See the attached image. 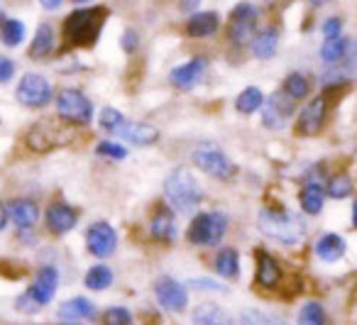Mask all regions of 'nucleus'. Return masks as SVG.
<instances>
[{
    "instance_id": "obj_1",
    "label": "nucleus",
    "mask_w": 357,
    "mask_h": 325,
    "mask_svg": "<svg viewBox=\"0 0 357 325\" xmlns=\"http://www.w3.org/2000/svg\"><path fill=\"white\" fill-rule=\"evenodd\" d=\"M257 225L272 240L282 242V245H296L306 235V222L291 211L284 208H264L257 216Z\"/></svg>"
},
{
    "instance_id": "obj_2",
    "label": "nucleus",
    "mask_w": 357,
    "mask_h": 325,
    "mask_svg": "<svg viewBox=\"0 0 357 325\" xmlns=\"http://www.w3.org/2000/svg\"><path fill=\"white\" fill-rule=\"evenodd\" d=\"M164 196L174 211L191 213L204 201V188L189 169H174L164 181Z\"/></svg>"
},
{
    "instance_id": "obj_3",
    "label": "nucleus",
    "mask_w": 357,
    "mask_h": 325,
    "mask_svg": "<svg viewBox=\"0 0 357 325\" xmlns=\"http://www.w3.org/2000/svg\"><path fill=\"white\" fill-rule=\"evenodd\" d=\"M108 10L103 8H84V10H74L64 20V37L76 47H91L96 45L100 35V27L105 25Z\"/></svg>"
},
{
    "instance_id": "obj_4",
    "label": "nucleus",
    "mask_w": 357,
    "mask_h": 325,
    "mask_svg": "<svg viewBox=\"0 0 357 325\" xmlns=\"http://www.w3.org/2000/svg\"><path fill=\"white\" fill-rule=\"evenodd\" d=\"M56 286H59V271H56V266L52 264L42 266L35 279H32L30 289L25 291V296H20L15 301L17 310L20 313H37L47 303H52V298L56 294Z\"/></svg>"
},
{
    "instance_id": "obj_5",
    "label": "nucleus",
    "mask_w": 357,
    "mask_h": 325,
    "mask_svg": "<svg viewBox=\"0 0 357 325\" xmlns=\"http://www.w3.org/2000/svg\"><path fill=\"white\" fill-rule=\"evenodd\" d=\"M225 230H228V218L220 211H208L191 220L186 237L196 247H213L225 237Z\"/></svg>"
},
{
    "instance_id": "obj_6",
    "label": "nucleus",
    "mask_w": 357,
    "mask_h": 325,
    "mask_svg": "<svg viewBox=\"0 0 357 325\" xmlns=\"http://www.w3.org/2000/svg\"><path fill=\"white\" fill-rule=\"evenodd\" d=\"M56 115L66 123L89 125L93 120V105L79 89H64L56 96Z\"/></svg>"
},
{
    "instance_id": "obj_7",
    "label": "nucleus",
    "mask_w": 357,
    "mask_h": 325,
    "mask_svg": "<svg viewBox=\"0 0 357 325\" xmlns=\"http://www.w3.org/2000/svg\"><path fill=\"white\" fill-rule=\"evenodd\" d=\"M191 159H194V164L201 172L215 179H230L235 172L233 162H230L228 154H225L218 144H211V142L199 144V147L194 149V154H191Z\"/></svg>"
},
{
    "instance_id": "obj_8",
    "label": "nucleus",
    "mask_w": 357,
    "mask_h": 325,
    "mask_svg": "<svg viewBox=\"0 0 357 325\" xmlns=\"http://www.w3.org/2000/svg\"><path fill=\"white\" fill-rule=\"evenodd\" d=\"M17 100L27 108H42L52 100V86L45 76L40 74H25L17 84L15 91Z\"/></svg>"
},
{
    "instance_id": "obj_9",
    "label": "nucleus",
    "mask_w": 357,
    "mask_h": 325,
    "mask_svg": "<svg viewBox=\"0 0 357 325\" xmlns=\"http://www.w3.org/2000/svg\"><path fill=\"white\" fill-rule=\"evenodd\" d=\"M257 15L259 13L252 3H240V6H235L233 15H230V25H228L230 42H235V45H245V42L255 35Z\"/></svg>"
},
{
    "instance_id": "obj_10",
    "label": "nucleus",
    "mask_w": 357,
    "mask_h": 325,
    "mask_svg": "<svg viewBox=\"0 0 357 325\" xmlns=\"http://www.w3.org/2000/svg\"><path fill=\"white\" fill-rule=\"evenodd\" d=\"M154 296H157L159 305L172 313H181V310L189 305V291L184 284H178L172 276H162L154 286Z\"/></svg>"
},
{
    "instance_id": "obj_11",
    "label": "nucleus",
    "mask_w": 357,
    "mask_h": 325,
    "mask_svg": "<svg viewBox=\"0 0 357 325\" xmlns=\"http://www.w3.org/2000/svg\"><path fill=\"white\" fill-rule=\"evenodd\" d=\"M326 115H328V100L323 98V96L308 100L301 108V113H298L296 133L301 135V137H313V135H318V130L326 123Z\"/></svg>"
},
{
    "instance_id": "obj_12",
    "label": "nucleus",
    "mask_w": 357,
    "mask_h": 325,
    "mask_svg": "<svg viewBox=\"0 0 357 325\" xmlns=\"http://www.w3.org/2000/svg\"><path fill=\"white\" fill-rule=\"evenodd\" d=\"M294 103L296 100H291L287 93H274L267 98V103L264 105V113H262V123L267 125L269 130H282L287 128V123L291 120L294 115Z\"/></svg>"
},
{
    "instance_id": "obj_13",
    "label": "nucleus",
    "mask_w": 357,
    "mask_h": 325,
    "mask_svg": "<svg viewBox=\"0 0 357 325\" xmlns=\"http://www.w3.org/2000/svg\"><path fill=\"white\" fill-rule=\"evenodd\" d=\"M86 245H89L91 255L103 259V257H110L115 252V247H118V235H115V230L108 222L98 220L86 232Z\"/></svg>"
},
{
    "instance_id": "obj_14",
    "label": "nucleus",
    "mask_w": 357,
    "mask_h": 325,
    "mask_svg": "<svg viewBox=\"0 0 357 325\" xmlns=\"http://www.w3.org/2000/svg\"><path fill=\"white\" fill-rule=\"evenodd\" d=\"M113 135H118L120 139L130 144H137V147H149L159 139V130L149 123H135V120H128L125 118L123 123L118 125Z\"/></svg>"
},
{
    "instance_id": "obj_15",
    "label": "nucleus",
    "mask_w": 357,
    "mask_h": 325,
    "mask_svg": "<svg viewBox=\"0 0 357 325\" xmlns=\"http://www.w3.org/2000/svg\"><path fill=\"white\" fill-rule=\"evenodd\" d=\"M45 222H47V230H50L52 235H66V232L74 230L76 222H79V213H76L71 206H66V203L56 201L47 208Z\"/></svg>"
},
{
    "instance_id": "obj_16",
    "label": "nucleus",
    "mask_w": 357,
    "mask_h": 325,
    "mask_svg": "<svg viewBox=\"0 0 357 325\" xmlns=\"http://www.w3.org/2000/svg\"><path fill=\"white\" fill-rule=\"evenodd\" d=\"M6 211H8V220L15 222L20 230H30L40 220V206L32 198H13L6 206Z\"/></svg>"
},
{
    "instance_id": "obj_17",
    "label": "nucleus",
    "mask_w": 357,
    "mask_h": 325,
    "mask_svg": "<svg viewBox=\"0 0 357 325\" xmlns=\"http://www.w3.org/2000/svg\"><path fill=\"white\" fill-rule=\"evenodd\" d=\"M61 130H56L52 123H37L32 125V130L27 133V147L32 149V152H50V149H54L56 144H61Z\"/></svg>"
},
{
    "instance_id": "obj_18",
    "label": "nucleus",
    "mask_w": 357,
    "mask_h": 325,
    "mask_svg": "<svg viewBox=\"0 0 357 325\" xmlns=\"http://www.w3.org/2000/svg\"><path fill=\"white\" fill-rule=\"evenodd\" d=\"M204 69H206V61L201 59V56H196V59L186 61V64L174 66L172 74H169V81H172L176 89L189 91V89H194V86L201 81V76H204Z\"/></svg>"
},
{
    "instance_id": "obj_19",
    "label": "nucleus",
    "mask_w": 357,
    "mask_h": 325,
    "mask_svg": "<svg viewBox=\"0 0 357 325\" xmlns=\"http://www.w3.org/2000/svg\"><path fill=\"white\" fill-rule=\"evenodd\" d=\"M313 250H316L318 259L333 264V262L342 259V255L347 252V242H345V237H340L337 232H326V235H321L316 240Z\"/></svg>"
},
{
    "instance_id": "obj_20",
    "label": "nucleus",
    "mask_w": 357,
    "mask_h": 325,
    "mask_svg": "<svg viewBox=\"0 0 357 325\" xmlns=\"http://www.w3.org/2000/svg\"><path fill=\"white\" fill-rule=\"evenodd\" d=\"M149 232H152L154 240L159 242H174L178 235V227H176V218L169 208H159L157 213L152 216L149 220Z\"/></svg>"
},
{
    "instance_id": "obj_21",
    "label": "nucleus",
    "mask_w": 357,
    "mask_h": 325,
    "mask_svg": "<svg viewBox=\"0 0 357 325\" xmlns=\"http://www.w3.org/2000/svg\"><path fill=\"white\" fill-rule=\"evenodd\" d=\"M194 325H238V320L218 303H199L191 313Z\"/></svg>"
},
{
    "instance_id": "obj_22",
    "label": "nucleus",
    "mask_w": 357,
    "mask_h": 325,
    "mask_svg": "<svg viewBox=\"0 0 357 325\" xmlns=\"http://www.w3.org/2000/svg\"><path fill=\"white\" fill-rule=\"evenodd\" d=\"M282 279V266L267 250H257V284L262 289H274Z\"/></svg>"
},
{
    "instance_id": "obj_23",
    "label": "nucleus",
    "mask_w": 357,
    "mask_h": 325,
    "mask_svg": "<svg viewBox=\"0 0 357 325\" xmlns=\"http://www.w3.org/2000/svg\"><path fill=\"white\" fill-rule=\"evenodd\" d=\"M252 54L257 56V59H272L274 54H277V45H279V30L274 25L264 27V30L255 32L252 37Z\"/></svg>"
},
{
    "instance_id": "obj_24",
    "label": "nucleus",
    "mask_w": 357,
    "mask_h": 325,
    "mask_svg": "<svg viewBox=\"0 0 357 325\" xmlns=\"http://www.w3.org/2000/svg\"><path fill=\"white\" fill-rule=\"evenodd\" d=\"M220 27V17L215 13H194L186 22V35L201 40V37H211L215 35Z\"/></svg>"
},
{
    "instance_id": "obj_25",
    "label": "nucleus",
    "mask_w": 357,
    "mask_h": 325,
    "mask_svg": "<svg viewBox=\"0 0 357 325\" xmlns=\"http://www.w3.org/2000/svg\"><path fill=\"white\" fill-rule=\"evenodd\" d=\"M96 315V305L84 296H74V298L64 301L59 308L61 320H89Z\"/></svg>"
},
{
    "instance_id": "obj_26",
    "label": "nucleus",
    "mask_w": 357,
    "mask_h": 325,
    "mask_svg": "<svg viewBox=\"0 0 357 325\" xmlns=\"http://www.w3.org/2000/svg\"><path fill=\"white\" fill-rule=\"evenodd\" d=\"M52 50H54V30L50 22H42L30 45V59H45Z\"/></svg>"
},
{
    "instance_id": "obj_27",
    "label": "nucleus",
    "mask_w": 357,
    "mask_h": 325,
    "mask_svg": "<svg viewBox=\"0 0 357 325\" xmlns=\"http://www.w3.org/2000/svg\"><path fill=\"white\" fill-rule=\"evenodd\" d=\"M215 274L223 276V279H235L240 274V257L233 247H223V250L215 255L213 259Z\"/></svg>"
},
{
    "instance_id": "obj_28",
    "label": "nucleus",
    "mask_w": 357,
    "mask_h": 325,
    "mask_svg": "<svg viewBox=\"0 0 357 325\" xmlns=\"http://www.w3.org/2000/svg\"><path fill=\"white\" fill-rule=\"evenodd\" d=\"M323 201H326V191L321 183L311 181L301 188V208L308 216H318L323 211Z\"/></svg>"
},
{
    "instance_id": "obj_29",
    "label": "nucleus",
    "mask_w": 357,
    "mask_h": 325,
    "mask_svg": "<svg viewBox=\"0 0 357 325\" xmlns=\"http://www.w3.org/2000/svg\"><path fill=\"white\" fill-rule=\"evenodd\" d=\"M347 50H350V40L345 37H331L321 45V59L326 64H340L342 59L347 56Z\"/></svg>"
},
{
    "instance_id": "obj_30",
    "label": "nucleus",
    "mask_w": 357,
    "mask_h": 325,
    "mask_svg": "<svg viewBox=\"0 0 357 325\" xmlns=\"http://www.w3.org/2000/svg\"><path fill=\"white\" fill-rule=\"evenodd\" d=\"M84 284H86V289H91V291H103V289H108V286L113 284V269H110V266H105V264L91 266V269L86 271Z\"/></svg>"
},
{
    "instance_id": "obj_31",
    "label": "nucleus",
    "mask_w": 357,
    "mask_h": 325,
    "mask_svg": "<svg viewBox=\"0 0 357 325\" xmlns=\"http://www.w3.org/2000/svg\"><path fill=\"white\" fill-rule=\"evenodd\" d=\"M282 91L291 100H303L308 93H311V81H308L303 74H298V71H294V74H289L287 79H284V89Z\"/></svg>"
},
{
    "instance_id": "obj_32",
    "label": "nucleus",
    "mask_w": 357,
    "mask_h": 325,
    "mask_svg": "<svg viewBox=\"0 0 357 325\" xmlns=\"http://www.w3.org/2000/svg\"><path fill=\"white\" fill-rule=\"evenodd\" d=\"M264 103V93L259 89H255V86H250V89H245L243 93L235 98V108H238V113L243 115H252L255 110H259Z\"/></svg>"
},
{
    "instance_id": "obj_33",
    "label": "nucleus",
    "mask_w": 357,
    "mask_h": 325,
    "mask_svg": "<svg viewBox=\"0 0 357 325\" xmlns=\"http://www.w3.org/2000/svg\"><path fill=\"white\" fill-rule=\"evenodd\" d=\"M296 325H326V310L318 301H308L303 308L298 310Z\"/></svg>"
},
{
    "instance_id": "obj_34",
    "label": "nucleus",
    "mask_w": 357,
    "mask_h": 325,
    "mask_svg": "<svg viewBox=\"0 0 357 325\" xmlns=\"http://www.w3.org/2000/svg\"><path fill=\"white\" fill-rule=\"evenodd\" d=\"M0 40L6 47H17L25 40V25L20 20H6L3 22V30H0Z\"/></svg>"
},
{
    "instance_id": "obj_35",
    "label": "nucleus",
    "mask_w": 357,
    "mask_h": 325,
    "mask_svg": "<svg viewBox=\"0 0 357 325\" xmlns=\"http://www.w3.org/2000/svg\"><path fill=\"white\" fill-rule=\"evenodd\" d=\"M323 191L331 198H347V196H352V179L347 176V174H337V176H333L331 181H328V186L323 188Z\"/></svg>"
},
{
    "instance_id": "obj_36",
    "label": "nucleus",
    "mask_w": 357,
    "mask_h": 325,
    "mask_svg": "<svg viewBox=\"0 0 357 325\" xmlns=\"http://www.w3.org/2000/svg\"><path fill=\"white\" fill-rule=\"evenodd\" d=\"M240 325H287V323L269 313H262V310H245L240 315Z\"/></svg>"
},
{
    "instance_id": "obj_37",
    "label": "nucleus",
    "mask_w": 357,
    "mask_h": 325,
    "mask_svg": "<svg viewBox=\"0 0 357 325\" xmlns=\"http://www.w3.org/2000/svg\"><path fill=\"white\" fill-rule=\"evenodd\" d=\"M103 325H132V313L125 305H113L103 313Z\"/></svg>"
},
{
    "instance_id": "obj_38",
    "label": "nucleus",
    "mask_w": 357,
    "mask_h": 325,
    "mask_svg": "<svg viewBox=\"0 0 357 325\" xmlns=\"http://www.w3.org/2000/svg\"><path fill=\"white\" fill-rule=\"evenodd\" d=\"M123 120H125V115L120 113V110H115V108H103V110H100V115H98V123H100V128H103L105 133H115Z\"/></svg>"
},
{
    "instance_id": "obj_39",
    "label": "nucleus",
    "mask_w": 357,
    "mask_h": 325,
    "mask_svg": "<svg viewBox=\"0 0 357 325\" xmlns=\"http://www.w3.org/2000/svg\"><path fill=\"white\" fill-rule=\"evenodd\" d=\"M96 152H98L100 157H108V159H125L128 157V149L118 142H100L98 147H96Z\"/></svg>"
},
{
    "instance_id": "obj_40",
    "label": "nucleus",
    "mask_w": 357,
    "mask_h": 325,
    "mask_svg": "<svg viewBox=\"0 0 357 325\" xmlns=\"http://www.w3.org/2000/svg\"><path fill=\"white\" fill-rule=\"evenodd\" d=\"M340 35H342V20L340 17H328L323 22V37L331 40V37H340Z\"/></svg>"
},
{
    "instance_id": "obj_41",
    "label": "nucleus",
    "mask_w": 357,
    "mask_h": 325,
    "mask_svg": "<svg viewBox=\"0 0 357 325\" xmlns=\"http://www.w3.org/2000/svg\"><path fill=\"white\" fill-rule=\"evenodd\" d=\"M15 74V61L8 56H0V84H8Z\"/></svg>"
},
{
    "instance_id": "obj_42",
    "label": "nucleus",
    "mask_w": 357,
    "mask_h": 325,
    "mask_svg": "<svg viewBox=\"0 0 357 325\" xmlns=\"http://www.w3.org/2000/svg\"><path fill=\"white\" fill-rule=\"evenodd\" d=\"M120 45H123V50H125V52H135V50H137V45H139L137 32H135V30H128V32L123 35V42H120Z\"/></svg>"
},
{
    "instance_id": "obj_43",
    "label": "nucleus",
    "mask_w": 357,
    "mask_h": 325,
    "mask_svg": "<svg viewBox=\"0 0 357 325\" xmlns=\"http://www.w3.org/2000/svg\"><path fill=\"white\" fill-rule=\"evenodd\" d=\"M191 286H204V289H211V291H225L223 286H218L215 281H208V279H194Z\"/></svg>"
},
{
    "instance_id": "obj_44",
    "label": "nucleus",
    "mask_w": 357,
    "mask_h": 325,
    "mask_svg": "<svg viewBox=\"0 0 357 325\" xmlns=\"http://www.w3.org/2000/svg\"><path fill=\"white\" fill-rule=\"evenodd\" d=\"M199 6H201V0H181V3H178V8L184 13H194Z\"/></svg>"
},
{
    "instance_id": "obj_45",
    "label": "nucleus",
    "mask_w": 357,
    "mask_h": 325,
    "mask_svg": "<svg viewBox=\"0 0 357 325\" xmlns=\"http://www.w3.org/2000/svg\"><path fill=\"white\" fill-rule=\"evenodd\" d=\"M61 3H64V0H40V6L45 8V10H56Z\"/></svg>"
},
{
    "instance_id": "obj_46",
    "label": "nucleus",
    "mask_w": 357,
    "mask_h": 325,
    "mask_svg": "<svg viewBox=\"0 0 357 325\" xmlns=\"http://www.w3.org/2000/svg\"><path fill=\"white\" fill-rule=\"evenodd\" d=\"M6 225H8V211H6V206L0 203V232L6 230Z\"/></svg>"
},
{
    "instance_id": "obj_47",
    "label": "nucleus",
    "mask_w": 357,
    "mask_h": 325,
    "mask_svg": "<svg viewBox=\"0 0 357 325\" xmlns=\"http://www.w3.org/2000/svg\"><path fill=\"white\" fill-rule=\"evenodd\" d=\"M313 6H323V3H326V0H311Z\"/></svg>"
},
{
    "instance_id": "obj_48",
    "label": "nucleus",
    "mask_w": 357,
    "mask_h": 325,
    "mask_svg": "<svg viewBox=\"0 0 357 325\" xmlns=\"http://www.w3.org/2000/svg\"><path fill=\"white\" fill-rule=\"evenodd\" d=\"M74 3H79V6H81V3H91V0H74Z\"/></svg>"
},
{
    "instance_id": "obj_49",
    "label": "nucleus",
    "mask_w": 357,
    "mask_h": 325,
    "mask_svg": "<svg viewBox=\"0 0 357 325\" xmlns=\"http://www.w3.org/2000/svg\"><path fill=\"white\" fill-rule=\"evenodd\" d=\"M64 325H76V323H64Z\"/></svg>"
}]
</instances>
